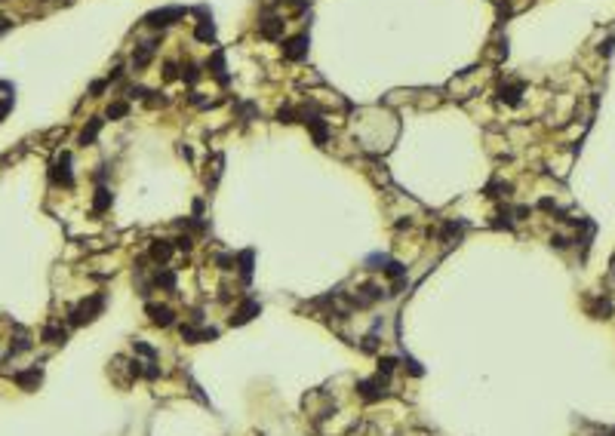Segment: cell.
I'll use <instances>...</instances> for the list:
<instances>
[{"mask_svg": "<svg viewBox=\"0 0 615 436\" xmlns=\"http://www.w3.org/2000/svg\"><path fill=\"white\" fill-rule=\"evenodd\" d=\"M151 314H154V323H163V326H166V323L172 320L166 307H151Z\"/></svg>", "mask_w": 615, "mask_h": 436, "instance_id": "cell-3", "label": "cell"}, {"mask_svg": "<svg viewBox=\"0 0 615 436\" xmlns=\"http://www.w3.org/2000/svg\"><path fill=\"white\" fill-rule=\"evenodd\" d=\"M197 37H200V40H209V37H212V25H200V28H197Z\"/></svg>", "mask_w": 615, "mask_h": 436, "instance_id": "cell-4", "label": "cell"}, {"mask_svg": "<svg viewBox=\"0 0 615 436\" xmlns=\"http://www.w3.org/2000/svg\"><path fill=\"white\" fill-rule=\"evenodd\" d=\"M108 206V191H99V200H96V209H105Z\"/></svg>", "mask_w": 615, "mask_h": 436, "instance_id": "cell-5", "label": "cell"}, {"mask_svg": "<svg viewBox=\"0 0 615 436\" xmlns=\"http://www.w3.org/2000/svg\"><path fill=\"white\" fill-rule=\"evenodd\" d=\"M182 15V9H163V12H151L148 15V25L160 28V25H172V19H178Z\"/></svg>", "mask_w": 615, "mask_h": 436, "instance_id": "cell-1", "label": "cell"}, {"mask_svg": "<svg viewBox=\"0 0 615 436\" xmlns=\"http://www.w3.org/2000/svg\"><path fill=\"white\" fill-rule=\"evenodd\" d=\"M305 43H308V37H296V40H289V43H286V56H289V59H299L302 52H305Z\"/></svg>", "mask_w": 615, "mask_h": 436, "instance_id": "cell-2", "label": "cell"}]
</instances>
